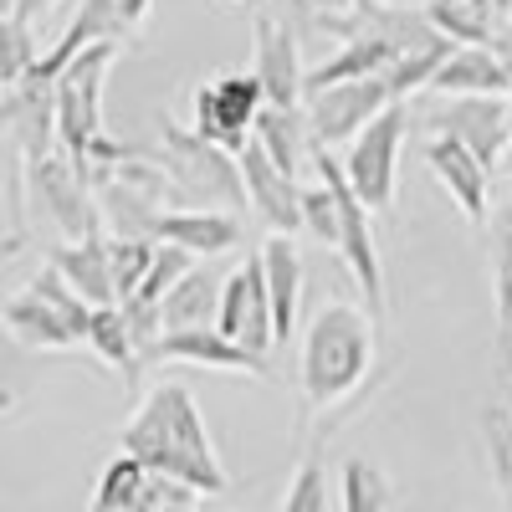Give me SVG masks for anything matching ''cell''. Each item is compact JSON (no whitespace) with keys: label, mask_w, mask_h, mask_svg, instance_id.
Instances as JSON below:
<instances>
[{"label":"cell","mask_w":512,"mask_h":512,"mask_svg":"<svg viewBox=\"0 0 512 512\" xmlns=\"http://www.w3.org/2000/svg\"><path fill=\"white\" fill-rule=\"evenodd\" d=\"M374 328H379V318L354 303H323L308 323L297 390H303V405L323 431H333L338 415L359 410L374 390V379H379Z\"/></svg>","instance_id":"cell-1"},{"label":"cell","mask_w":512,"mask_h":512,"mask_svg":"<svg viewBox=\"0 0 512 512\" xmlns=\"http://www.w3.org/2000/svg\"><path fill=\"white\" fill-rule=\"evenodd\" d=\"M57 6V0H0V16H16V21H36L47 16Z\"/></svg>","instance_id":"cell-34"},{"label":"cell","mask_w":512,"mask_h":512,"mask_svg":"<svg viewBox=\"0 0 512 512\" xmlns=\"http://www.w3.org/2000/svg\"><path fill=\"white\" fill-rule=\"evenodd\" d=\"M154 236L190 246L195 256H221L241 246V221L236 210H221V205H175V210H159Z\"/></svg>","instance_id":"cell-17"},{"label":"cell","mask_w":512,"mask_h":512,"mask_svg":"<svg viewBox=\"0 0 512 512\" xmlns=\"http://www.w3.org/2000/svg\"><path fill=\"white\" fill-rule=\"evenodd\" d=\"M390 103H405L395 93L390 72H369V77H344V82H328V88L308 93V123H313V139L318 144H349L369 118H379Z\"/></svg>","instance_id":"cell-8"},{"label":"cell","mask_w":512,"mask_h":512,"mask_svg":"<svg viewBox=\"0 0 512 512\" xmlns=\"http://www.w3.org/2000/svg\"><path fill=\"white\" fill-rule=\"evenodd\" d=\"M256 139L267 144V154L282 164V169H303L313 164V123H308V108H277L267 103L262 118H256Z\"/></svg>","instance_id":"cell-21"},{"label":"cell","mask_w":512,"mask_h":512,"mask_svg":"<svg viewBox=\"0 0 512 512\" xmlns=\"http://www.w3.org/2000/svg\"><path fill=\"white\" fill-rule=\"evenodd\" d=\"M159 164L169 169V180H175L185 205H221V210L251 205L246 175H241V154L210 144L205 134H195V128H180L175 118L159 123Z\"/></svg>","instance_id":"cell-3"},{"label":"cell","mask_w":512,"mask_h":512,"mask_svg":"<svg viewBox=\"0 0 512 512\" xmlns=\"http://www.w3.org/2000/svg\"><path fill=\"white\" fill-rule=\"evenodd\" d=\"M497 354H502V369H507V379H512V318L497 323Z\"/></svg>","instance_id":"cell-36"},{"label":"cell","mask_w":512,"mask_h":512,"mask_svg":"<svg viewBox=\"0 0 512 512\" xmlns=\"http://www.w3.org/2000/svg\"><path fill=\"white\" fill-rule=\"evenodd\" d=\"M88 349H93L103 364H113L128 384H134V379H139V369H144V344H139V333L128 328L123 303H103V308H93Z\"/></svg>","instance_id":"cell-22"},{"label":"cell","mask_w":512,"mask_h":512,"mask_svg":"<svg viewBox=\"0 0 512 512\" xmlns=\"http://www.w3.org/2000/svg\"><path fill=\"white\" fill-rule=\"evenodd\" d=\"M21 175H26V200L36 205V216L47 221L62 241H82V236H93L103 226L98 190L77 169V159L67 149H52L41 159H21Z\"/></svg>","instance_id":"cell-4"},{"label":"cell","mask_w":512,"mask_h":512,"mask_svg":"<svg viewBox=\"0 0 512 512\" xmlns=\"http://www.w3.org/2000/svg\"><path fill=\"white\" fill-rule=\"evenodd\" d=\"M313 164H318V175L333 185V195H338V256L349 262L359 292L369 297V313L384 318V267H379V246H374V226H369L374 210L354 190L344 159H333L328 144H318V139H313Z\"/></svg>","instance_id":"cell-5"},{"label":"cell","mask_w":512,"mask_h":512,"mask_svg":"<svg viewBox=\"0 0 512 512\" xmlns=\"http://www.w3.org/2000/svg\"><path fill=\"white\" fill-rule=\"evenodd\" d=\"M93 41H128V21H123V11H118V0H77L72 21L62 26V36L52 41V47L41 52V62H36L31 72L47 77V82H57V72H62L77 52H88Z\"/></svg>","instance_id":"cell-16"},{"label":"cell","mask_w":512,"mask_h":512,"mask_svg":"<svg viewBox=\"0 0 512 512\" xmlns=\"http://www.w3.org/2000/svg\"><path fill=\"white\" fill-rule=\"evenodd\" d=\"M303 26L297 16L262 11L251 21V52H256V77L267 88V103L277 108H303L308 103V67H303Z\"/></svg>","instance_id":"cell-10"},{"label":"cell","mask_w":512,"mask_h":512,"mask_svg":"<svg viewBox=\"0 0 512 512\" xmlns=\"http://www.w3.org/2000/svg\"><path fill=\"white\" fill-rule=\"evenodd\" d=\"M482 441H487L492 482L512 497V405H487L482 410Z\"/></svg>","instance_id":"cell-30"},{"label":"cell","mask_w":512,"mask_h":512,"mask_svg":"<svg viewBox=\"0 0 512 512\" xmlns=\"http://www.w3.org/2000/svg\"><path fill=\"white\" fill-rule=\"evenodd\" d=\"M287 11L297 16V26H303V31H313V0H287Z\"/></svg>","instance_id":"cell-37"},{"label":"cell","mask_w":512,"mask_h":512,"mask_svg":"<svg viewBox=\"0 0 512 512\" xmlns=\"http://www.w3.org/2000/svg\"><path fill=\"white\" fill-rule=\"evenodd\" d=\"M349 6H354V0H313V16L318 11H349Z\"/></svg>","instance_id":"cell-38"},{"label":"cell","mask_w":512,"mask_h":512,"mask_svg":"<svg viewBox=\"0 0 512 512\" xmlns=\"http://www.w3.org/2000/svg\"><path fill=\"white\" fill-rule=\"evenodd\" d=\"M52 267L88 297L93 308L103 303H118V287H113V262H108V231L98 226L93 236H82V241H62L52 251Z\"/></svg>","instance_id":"cell-20"},{"label":"cell","mask_w":512,"mask_h":512,"mask_svg":"<svg viewBox=\"0 0 512 512\" xmlns=\"http://www.w3.org/2000/svg\"><path fill=\"white\" fill-rule=\"evenodd\" d=\"M118 446L134 451L149 472H169V477L200 487L205 497L231 487L226 466L216 456V441H210L205 420H200V405L185 384H154L118 431Z\"/></svg>","instance_id":"cell-2"},{"label":"cell","mask_w":512,"mask_h":512,"mask_svg":"<svg viewBox=\"0 0 512 512\" xmlns=\"http://www.w3.org/2000/svg\"><path fill=\"white\" fill-rule=\"evenodd\" d=\"M36 62H41V47L31 36V21L0 16V88H16L21 77H31Z\"/></svg>","instance_id":"cell-29"},{"label":"cell","mask_w":512,"mask_h":512,"mask_svg":"<svg viewBox=\"0 0 512 512\" xmlns=\"http://www.w3.org/2000/svg\"><path fill=\"white\" fill-rule=\"evenodd\" d=\"M262 267L272 287V313H277V349L297 333V308H303V251L292 246V231H272L262 241Z\"/></svg>","instance_id":"cell-19"},{"label":"cell","mask_w":512,"mask_h":512,"mask_svg":"<svg viewBox=\"0 0 512 512\" xmlns=\"http://www.w3.org/2000/svg\"><path fill=\"white\" fill-rule=\"evenodd\" d=\"M190 507H200V487L169 477V472H149L139 512H190Z\"/></svg>","instance_id":"cell-33"},{"label":"cell","mask_w":512,"mask_h":512,"mask_svg":"<svg viewBox=\"0 0 512 512\" xmlns=\"http://www.w3.org/2000/svg\"><path fill=\"white\" fill-rule=\"evenodd\" d=\"M241 175H246V195L256 205V216H262L272 231H303V185H297L292 169H282L267 144L251 134V144L241 149Z\"/></svg>","instance_id":"cell-14"},{"label":"cell","mask_w":512,"mask_h":512,"mask_svg":"<svg viewBox=\"0 0 512 512\" xmlns=\"http://www.w3.org/2000/svg\"><path fill=\"white\" fill-rule=\"evenodd\" d=\"M216 323H221L231 338H241L246 349H256V354H272V349H277V313H272V287H267L262 251L246 256L236 272H226Z\"/></svg>","instance_id":"cell-11"},{"label":"cell","mask_w":512,"mask_h":512,"mask_svg":"<svg viewBox=\"0 0 512 512\" xmlns=\"http://www.w3.org/2000/svg\"><path fill=\"white\" fill-rule=\"evenodd\" d=\"M338 502L349 512H384V507H395V487L374 461L354 456V461H344V477H338Z\"/></svg>","instance_id":"cell-27"},{"label":"cell","mask_w":512,"mask_h":512,"mask_svg":"<svg viewBox=\"0 0 512 512\" xmlns=\"http://www.w3.org/2000/svg\"><path fill=\"white\" fill-rule=\"evenodd\" d=\"M144 482H149V466H144L134 451L118 446V456L103 466V477H98V487H93V507H98V512H139Z\"/></svg>","instance_id":"cell-25"},{"label":"cell","mask_w":512,"mask_h":512,"mask_svg":"<svg viewBox=\"0 0 512 512\" xmlns=\"http://www.w3.org/2000/svg\"><path fill=\"white\" fill-rule=\"evenodd\" d=\"M200 262V256L190 251V246H175V241H159V251H154V267H149V277L139 282V303H149V308H164V297L169 292H175V282L190 272ZM123 303H128V297H123Z\"/></svg>","instance_id":"cell-28"},{"label":"cell","mask_w":512,"mask_h":512,"mask_svg":"<svg viewBox=\"0 0 512 512\" xmlns=\"http://www.w3.org/2000/svg\"><path fill=\"white\" fill-rule=\"evenodd\" d=\"M425 164H431V175L441 180V190L451 195V205L461 210L472 226H487V205H492V164L477 159L472 144H461L456 134L436 128L431 139H425Z\"/></svg>","instance_id":"cell-12"},{"label":"cell","mask_w":512,"mask_h":512,"mask_svg":"<svg viewBox=\"0 0 512 512\" xmlns=\"http://www.w3.org/2000/svg\"><path fill=\"white\" fill-rule=\"evenodd\" d=\"M154 251H159V236L108 231V262H113V287H118V303L139 292V282H144V277H149V267H154Z\"/></svg>","instance_id":"cell-26"},{"label":"cell","mask_w":512,"mask_h":512,"mask_svg":"<svg viewBox=\"0 0 512 512\" xmlns=\"http://www.w3.org/2000/svg\"><path fill=\"white\" fill-rule=\"evenodd\" d=\"M221 287H226V277L205 272V262H195V267L175 282V292L164 297V328L216 323V313H221Z\"/></svg>","instance_id":"cell-23"},{"label":"cell","mask_w":512,"mask_h":512,"mask_svg":"<svg viewBox=\"0 0 512 512\" xmlns=\"http://www.w3.org/2000/svg\"><path fill=\"white\" fill-rule=\"evenodd\" d=\"M405 128H410V108L390 103L379 118H369L359 134L349 139V180L364 195V205L374 216H390L395 210V185H400V144H405Z\"/></svg>","instance_id":"cell-7"},{"label":"cell","mask_w":512,"mask_h":512,"mask_svg":"<svg viewBox=\"0 0 512 512\" xmlns=\"http://www.w3.org/2000/svg\"><path fill=\"white\" fill-rule=\"evenodd\" d=\"M6 328L21 349H36V354H67L77 344H88V333H82L52 297H41L36 287L6 297Z\"/></svg>","instance_id":"cell-15"},{"label":"cell","mask_w":512,"mask_h":512,"mask_svg":"<svg viewBox=\"0 0 512 512\" xmlns=\"http://www.w3.org/2000/svg\"><path fill=\"white\" fill-rule=\"evenodd\" d=\"M287 512H328V472L318 456H303V466H297V477L287 487Z\"/></svg>","instance_id":"cell-32"},{"label":"cell","mask_w":512,"mask_h":512,"mask_svg":"<svg viewBox=\"0 0 512 512\" xmlns=\"http://www.w3.org/2000/svg\"><path fill=\"white\" fill-rule=\"evenodd\" d=\"M487 267H492V292H497V323L512 318V180L487 216Z\"/></svg>","instance_id":"cell-24"},{"label":"cell","mask_w":512,"mask_h":512,"mask_svg":"<svg viewBox=\"0 0 512 512\" xmlns=\"http://www.w3.org/2000/svg\"><path fill=\"white\" fill-rule=\"evenodd\" d=\"M425 93H441V98H461V93H512V62L492 47H456L446 52V62L436 67L431 88Z\"/></svg>","instance_id":"cell-18"},{"label":"cell","mask_w":512,"mask_h":512,"mask_svg":"<svg viewBox=\"0 0 512 512\" xmlns=\"http://www.w3.org/2000/svg\"><path fill=\"white\" fill-rule=\"evenodd\" d=\"M149 364H195V369H216V374H256V379H272L267 354L246 349L241 338H231L221 323L164 328L154 344L144 349V369H149Z\"/></svg>","instance_id":"cell-9"},{"label":"cell","mask_w":512,"mask_h":512,"mask_svg":"<svg viewBox=\"0 0 512 512\" xmlns=\"http://www.w3.org/2000/svg\"><path fill=\"white\" fill-rule=\"evenodd\" d=\"M502 98L507 93H461L431 123L456 134L461 144H472L477 159L497 169V159L512 154V103H502Z\"/></svg>","instance_id":"cell-13"},{"label":"cell","mask_w":512,"mask_h":512,"mask_svg":"<svg viewBox=\"0 0 512 512\" xmlns=\"http://www.w3.org/2000/svg\"><path fill=\"white\" fill-rule=\"evenodd\" d=\"M303 231L323 246H338V195L318 175V185H303Z\"/></svg>","instance_id":"cell-31"},{"label":"cell","mask_w":512,"mask_h":512,"mask_svg":"<svg viewBox=\"0 0 512 512\" xmlns=\"http://www.w3.org/2000/svg\"><path fill=\"white\" fill-rule=\"evenodd\" d=\"M262 108H267V88H262V77H256V67L251 72H216V77H205L190 98V128L205 134L210 144L241 154L256 134Z\"/></svg>","instance_id":"cell-6"},{"label":"cell","mask_w":512,"mask_h":512,"mask_svg":"<svg viewBox=\"0 0 512 512\" xmlns=\"http://www.w3.org/2000/svg\"><path fill=\"white\" fill-rule=\"evenodd\" d=\"M118 11H123L128 31H139V26L149 21V11H154V0H118Z\"/></svg>","instance_id":"cell-35"}]
</instances>
